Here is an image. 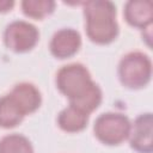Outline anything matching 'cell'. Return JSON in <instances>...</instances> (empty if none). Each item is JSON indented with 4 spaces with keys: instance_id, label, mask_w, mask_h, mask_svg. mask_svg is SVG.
<instances>
[{
    "instance_id": "cell-5",
    "label": "cell",
    "mask_w": 153,
    "mask_h": 153,
    "mask_svg": "<svg viewBox=\"0 0 153 153\" xmlns=\"http://www.w3.org/2000/svg\"><path fill=\"white\" fill-rule=\"evenodd\" d=\"M38 41V30L32 24L24 20L11 23L5 31V43L13 51H27L36 45Z\"/></svg>"
},
{
    "instance_id": "cell-4",
    "label": "cell",
    "mask_w": 153,
    "mask_h": 153,
    "mask_svg": "<svg viewBox=\"0 0 153 153\" xmlns=\"http://www.w3.org/2000/svg\"><path fill=\"white\" fill-rule=\"evenodd\" d=\"M130 126L124 115L106 112L96 120L94 134L103 143L118 145L129 136Z\"/></svg>"
},
{
    "instance_id": "cell-2",
    "label": "cell",
    "mask_w": 153,
    "mask_h": 153,
    "mask_svg": "<svg viewBox=\"0 0 153 153\" xmlns=\"http://www.w3.org/2000/svg\"><path fill=\"white\" fill-rule=\"evenodd\" d=\"M86 32L92 42L106 44L112 42L117 33L116 8L112 2L104 0H93L85 4Z\"/></svg>"
},
{
    "instance_id": "cell-6",
    "label": "cell",
    "mask_w": 153,
    "mask_h": 153,
    "mask_svg": "<svg viewBox=\"0 0 153 153\" xmlns=\"http://www.w3.org/2000/svg\"><path fill=\"white\" fill-rule=\"evenodd\" d=\"M152 133H153V118L151 114L139 116L134 124L130 126V145L134 149L141 153H152Z\"/></svg>"
},
{
    "instance_id": "cell-3",
    "label": "cell",
    "mask_w": 153,
    "mask_h": 153,
    "mask_svg": "<svg viewBox=\"0 0 153 153\" xmlns=\"http://www.w3.org/2000/svg\"><path fill=\"white\" fill-rule=\"evenodd\" d=\"M118 74L124 86L131 88L142 87L151 80L152 62L142 53H129L121 60Z\"/></svg>"
},
{
    "instance_id": "cell-14",
    "label": "cell",
    "mask_w": 153,
    "mask_h": 153,
    "mask_svg": "<svg viewBox=\"0 0 153 153\" xmlns=\"http://www.w3.org/2000/svg\"><path fill=\"white\" fill-rule=\"evenodd\" d=\"M13 1L12 0H0V12H6L13 7Z\"/></svg>"
},
{
    "instance_id": "cell-10",
    "label": "cell",
    "mask_w": 153,
    "mask_h": 153,
    "mask_svg": "<svg viewBox=\"0 0 153 153\" xmlns=\"http://www.w3.org/2000/svg\"><path fill=\"white\" fill-rule=\"evenodd\" d=\"M88 121V114L84 112L82 110L75 108L74 105L67 106L63 109L57 117V123L61 129L69 133H75L82 130Z\"/></svg>"
},
{
    "instance_id": "cell-8",
    "label": "cell",
    "mask_w": 153,
    "mask_h": 153,
    "mask_svg": "<svg viewBox=\"0 0 153 153\" xmlns=\"http://www.w3.org/2000/svg\"><path fill=\"white\" fill-rule=\"evenodd\" d=\"M24 115L33 112L41 104V93L32 84L22 82L14 86L10 93Z\"/></svg>"
},
{
    "instance_id": "cell-11",
    "label": "cell",
    "mask_w": 153,
    "mask_h": 153,
    "mask_svg": "<svg viewBox=\"0 0 153 153\" xmlns=\"http://www.w3.org/2000/svg\"><path fill=\"white\" fill-rule=\"evenodd\" d=\"M25 115L16 104L10 94L0 98V126L4 128H12L19 124Z\"/></svg>"
},
{
    "instance_id": "cell-7",
    "label": "cell",
    "mask_w": 153,
    "mask_h": 153,
    "mask_svg": "<svg viewBox=\"0 0 153 153\" xmlns=\"http://www.w3.org/2000/svg\"><path fill=\"white\" fill-rule=\"evenodd\" d=\"M81 44V38L78 31L73 29H61L51 38L50 50L54 56L66 59L74 55Z\"/></svg>"
},
{
    "instance_id": "cell-9",
    "label": "cell",
    "mask_w": 153,
    "mask_h": 153,
    "mask_svg": "<svg viewBox=\"0 0 153 153\" xmlns=\"http://www.w3.org/2000/svg\"><path fill=\"white\" fill-rule=\"evenodd\" d=\"M124 16L127 22L136 27H147L153 19L152 2L149 1H129L126 4Z\"/></svg>"
},
{
    "instance_id": "cell-13",
    "label": "cell",
    "mask_w": 153,
    "mask_h": 153,
    "mask_svg": "<svg viewBox=\"0 0 153 153\" xmlns=\"http://www.w3.org/2000/svg\"><path fill=\"white\" fill-rule=\"evenodd\" d=\"M55 7V2L50 0H25L22 2L23 12L32 18H43L51 13Z\"/></svg>"
},
{
    "instance_id": "cell-1",
    "label": "cell",
    "mask_w": 153,
    "mask_h": 153,
    "mask_svg": "<svg viewBox=\"0 0 153 153\" xmlns=\"http://www.w3.org/2000/svg\"><path fill=\"white\" fill-rule=\"evenodd\" d=\"M59 90L69 99L71 105L86 114L98 108L102 100L100 88L92 81L86 67L71 63L62 67L56 76Z\"/></svg>"
},
{
    "instance_id": "cell-12",
    "label": "cell",
    "mask_w": 153,
    "mask_h": 153,
    "mask_svg": "<svg viewBox=\"0 0 153 153\" xmlns=\"http://www.w3.org/2000/svg\"><path fill=\"white\" fill-rule=\"evenodd\" d=\"M0 153H33V151L25 136L10 134L0 140Z\"/></svg>"
}]
</instances>
